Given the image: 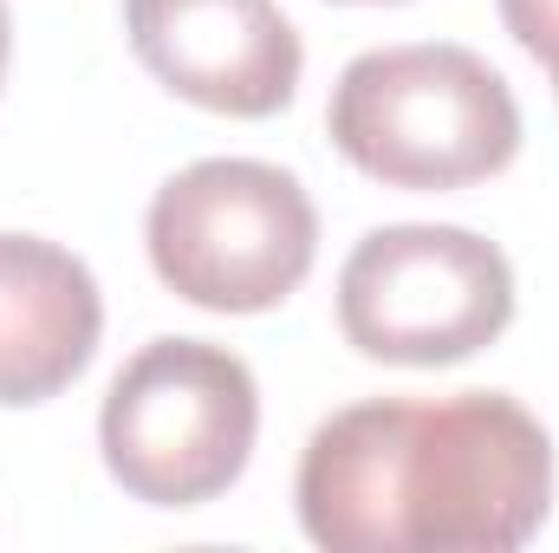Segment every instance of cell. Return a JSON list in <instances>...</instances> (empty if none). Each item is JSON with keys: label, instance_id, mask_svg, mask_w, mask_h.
I'll use <instances>...</instances> for the list:
<instances>
[{"label": "cell", "instance_id": "1", "mask_svg": "<svg viewBox=\"0 0 559 553\" xmlns=\"http://www.w3.org/2000/svg\"><path fill=\"white\" fill-rule=\"evenodd\" d=\"M293 495L332 553H514L554 508V443L501 391L371 398L312 430Z\"/></svg>", "mask_w": 559, "mask_h": 553}, {"label": "cell", "instance_id": "2", "mask_svg": "<svg viewBox=\"0 0 559 553\" xmlns=\"http://www.w3.org/2000/svg\"><path fill=\"white\" fill-rule=\"evenodd\" d=\"M325 131L391 189H468L514 163L521 105L468 46H378L338 72Z\"/></svg>", "mask_w": 559, "mask_h": 553}, {"label": "cell", "instance_id": "3", "mask_svg": "<svg viewBox=\"0 0 559 553\" xmlns=\"http://www.w3.org/2000/svg\"><path fill=\"white\" fill-rule=\"evenodd\" d=\"M261 436L254 372L209 339H150L111 378L98 443L124 495L150 508H202L241 482Z\"/></svg>", "mask_w": 559, "mask_h": 553}, {"label": "cell", "instance_id": "4", "mask_svg": "<svg viewBox=\"0 0 559 553\" xmlns=\"http://www.w3.org/2000/svg\"><path fill=\"white\" fill-rule=\"evenodd\" d=\"M156 280L209 313H267L319 255V215L299 176L254 156H209L176 169L143 222Z\"/></svg>", "mask_w": 559, "mask_h": 553}, {"label": "cell", "instance_id": "5", "mask_svg": "<svg viewBox=\"0 0 559 553\" xmlns=\"http://www.w3.org/2000/svg\"><path fill=\"white\" fill-rule=\"evenodd\" d=\"M514 319V268L468 228H371L338 274V326L378 365H462Z\"/></svg>", "mask_w": 559, "mask_h": 553}, {"label": "cell", "instance_id": "6", "mask_svg": "<svg viewBox=\"0 0 559 553\" xmlns=\"http://www.w3.org/2000/svg\"><path fill=\"white\" fill-rule=\"evenodd\" d=\"M138 59L189 105L274 118L293 105L306 52L274 0H124Z\"/></svg>", "mask_w": 559, "mask_h": 553}, {"label": "cell", "instance_id": "7", "mask_svg": "<svg viewBox=\"0 0 559 553\" xmlns=\"http://www.w3.org/2000/svg\"><path fill=\"white\" fill-rule=\"evenodd\" d=\"M105 299L79 255L39 235H0V404L59 398L98 352Z\"/></svg>", "mask_w": 559, "mask_h": 553}, {"label": "cell", "instance_id": "8", "mask_svg": "<svg viewBox=\"0 0 559 553\" xmlns=\"http://www.w3.org/2000/svg\"><path fill=\"white\" fill-rule=\"evenodd\" d=\"M501 20L540 66L559 59V0H501Z\"/></svg>", "mask_w": 559, "mask_h": 553}, {"label": "cell", "instance_id": "9", "mask_svg": "<svg viewBox=\"0 0 559 553\" xmlns=\"http://www.w3.org/2000/svg\"><path fill=\"white\" fill-rule=\"evenodd\" d=\"M7 46H13V26H7V0H0V79H7Z\"/></svg>", "mask_w": 559, "mask_h": 553}, {"label": "cell", "instance_id": "10", "mask_svg": "<svg viewBox=\"0 0 559 553\" xmlns=\"http://www.w3.org/2000/svg\"><path fill=\"white\" fill-rule=\"evenodd\" d=\"M547 72H554V85H559V59H554V66H547Z\"/></svg>", "mask_w": 559, "mask_h": 553}]
</instances>
